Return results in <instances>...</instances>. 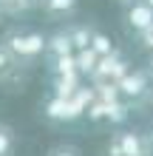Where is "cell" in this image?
Listing matches in <instances>:
<instances>
[{"label":"cell","instance_id":"6da1fadb","mask_svg":"<svg viewBox=\"0 0 153 156\" xmlns=\"http://www.w3.org/2000/svg\"><path fill=\"white\" fill-rule=\"evenodd\" d=\"M3 48L20 62V66H31L37 57L46 54V37L34 29H12L3 37Z\"/></svg>","mask_w":153,"mask_h":156},{"label":"cell","instance_id":"7a4b0ae2","mask_svg":"<svg viewBox=\"0 0 153 156\" xmlns=\"http://www.w3.org/2000/svg\"><path fill=\"white\" fill-rule=\"evenodd\" d=\"M108 156H153L145 133L139 131H116L108 142Z\"/></svg>","mask_w":153,"mask_h":156},{"label":"cell","instance_id":"3957f363","mask_svg":"<svg viewBox=\"0 0 153 156\" xmlns=\"http://www.w3.org/2000/svg\"><path fill=\"white\" fill-rule=\"evenodd\" d=\"M122 23H125V29L130 34L139 37L142 31H148L153 26V9H148L142 0H133V3L122 6Z\"/></svg>","mask_w":153,"mask_h":156},{"label":"cell","instance_id":"277c9868","mask_svg":"<svg viewBox=\"0 0 153 156\" xmlns=\"http://www.w3.org/2000/svg\"><path fill=\"white\" fill-rule=\"evenodd\" d=\"M150 85H153V80L148 71H128L122 80H119V94L125 99H142L145 94H150Z\"/></svg>","mask_w":153,"mask_h":156},{"label":"cell","instance_id":"5b68a950","mask_svg":"<svg viewBox=\"0 0 153 156\" xmlns=\"http://www.w3.org/2000/svg\"><path fill=\"white\" fill-rule=\"evenodd\" d=\"M77 6H79V0H37V9L54 23L71 20L77 14Z\"/></svg>","mask_w":153,"mask_h":156},{"label":"cell","instance_id":"8992f818","mask_svg":"<svg viewBox=\"0 0 153 156\" xmlns=\"http://www.w3.org/2000/svg\"><path fill=\"white\" fill-rule=\"evenodd\" d=\"M71 54H74V45H71L65 29H60V31H54V34H48V37H46V57H48V60L71 57Z\"/></svg>","mask_w":153,"mask_h":156},{"label":"cell","instance_id":"52a82bcc","mask_svg":"<svg viewBox=\"0 0 153 156\" xmlns=\"http://www.w3.org/2000/svg\"><path fill=\"white\" fill-rule=\"evenodd\" d=\"M94 26L91 23H68L65 26V34H68V40L71 45H74V54L77 51H85V48H91V37H94Z\"/></svg>","mask_w":153,"mask_h":156},{"label":"cell","instance_id":"ba28073f","mask_svg":"<svg viewBox=\"0 0 153 156\" xmlns=\"http://www.w3.org/2000/svg\"><path fill=\"white\" fill-rule=\"evenodd\" d=\"M0 9L9 17H20V14H29L31 9H37V0H0Z\"/></svg>","mask_w":153,"mask_h":156},{"label":"cell","instance_id":"9c48e42d","mask_svg":"<svg viewBox=\"0 0 153 156\" xmlns=\"http://www.w3.org/2000/svg\"><path fill=\"white\" fill-rule=\"evenodd\" d=\"M17 148V133L9 122H0V156H14Z\"/></svg>","mask_w":153,"mask_h":156},{"label":"cell","instance_id":"30bf717a","mask_svg":"<svg viewBox=\"0 0 153 156\" xmlns=\"http://www.w3.org/2000/svg\"><path fill=\"white\" fill-rule=\"evenodd\" d=\"M17 68H20V62H17L12 54L0 45V82H9V77H12Z\"/></svg>","mask_w":153,"mask_h":156},{"label":"cell","instance_id":"8fae6325","mask_svg":"<svg viewBox=\"0 0 153 156\" xmlns=\"http://www.w3.org/2000/svg\"><path fill=\"white\" fill-rule=\"evenodd\" d=\"M91 51H94L99 60H102V57H108V54H113V45H111V40H108L99 29H96V31H94V37H91Z\"/></svg>","mask_w":153,"mask_h":156},{"label":"cell","instance_id":"7c38bea8","mask_svg":"<svg viewBox=\"0 0 153 156\" xmlns=\"http://www.w3.org/2000/svg\"><path fill=\"white\" fill-rule=\"evenodd\" d=\"M46 156H82V151H79L77 145H71V142H57V145L48 148Z\"/></svg>","mask_w":153,"mask_h":156},{"label":"cell","instance_id":"4fadbf2b","mask_svg":"<svg viewBox=\"0 0 153 156\" xmlns=\"http://www.w3.org/2000/svg\"><path fill=\"white\" fill-rule=\"evenodd\" d=\"M136 40H139V48H145V51H150V54H153V26H150L148 31H142Z\"/></svg>","mask_w":153,"mask_h":156},{"label":"cell","instance_id":"5bb4252c","mask_svg":"<svg viewBox=\"0 0 153 156\" xmlns=\"http://www.w3.org/2000/svg\"><path fill=\"white\" fill-rule=\"evenodd\" d=\"M145 139H148V148H150V151H153V128H150V133H148V136H145Z\"/></svg>","mask_w":153,"mask_h":156},{"label":"cell","instance_id":"9a60e30c","mask_svg":"<svg viewBox=\"0 0 153 156\" xmlns=\"http://www.w3.org/2000/svg\"><path fill=\"white\" fill-rule=\"evenodd\" d=\"M145 71H148V74H150V80H153V54H150V66H148Z\"/></svg>","mask_w":153,"mask_h":156},{"label":"cell","instance_id":"2e32d148","mask_svg":"<svg viewBox=\"0 0 153 156\" xmlns=\"http://www.w3.org/2000/svg\"><path fill=\"white\" fill-rule=\"evenodd\" d=\"M116 6H128V3H133V0H113Z\"/></svg>","mask_w":153,"mask_h":156},{"label":"cell","instance_id":"e0dca14e","mask_svg":"<svg viewBox=\"0 0 153 156\" xmlns=\"http://www.w3.org/2000/svg\"><path fill=\"white\" fill-rule=\"evenodd\" d=\"M142 3H145V6H148V9H153V0H142Z\"/></svg>","mask_w":153,"mask_h":156},{"label":"cell","instance_id":"ac0fdd59","mask_svg":"<svg viewBox=\"0 0 153 156\" xmlns=\"http://www.w3.org/2000/svg\"><path fill=\"white\" fill-rule=\"evenodd\" d=\"M150 97H153V85H150Z\"/></svg>","mask_w":153,"mask_h":156},{"label":"cell","instance_id":"d6986e66","mask_svg":"<svg viewBox=\"0 0 153 156\" xmlns=\"http://www.w3.org/2000/svg\"><path fill=\"white\" fill-rule=\"evenodd\" d=\"M0 17H3V9H0Z\"/></svg>","mask_w":153,"mask_h":156}]
</instances>
